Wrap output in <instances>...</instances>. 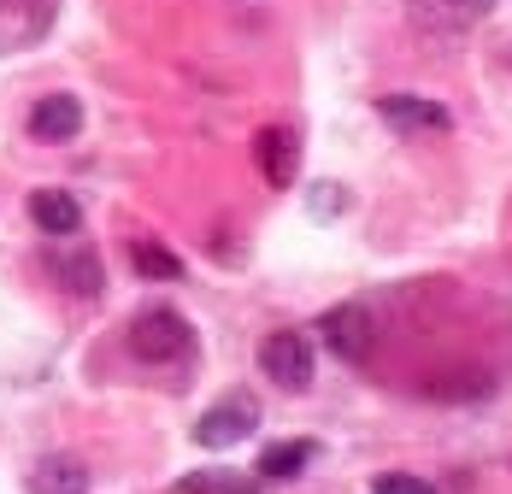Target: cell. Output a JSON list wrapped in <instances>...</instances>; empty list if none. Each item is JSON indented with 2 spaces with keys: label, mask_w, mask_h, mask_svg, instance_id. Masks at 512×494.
Listing matches in <instances>:
<instances>
[{
  "label": "cell",
  "mask_w": 512,
  "mask_h": 494,
  "mask_svg": "<svg viewBox=\"0 0 512 494\" xmlns=\"http://www.w3.org/2000/svg\"><path fill=\"white\" fill-rule=\"evenodd\" d=\"M183 494H259L254 477H236V471H189Z\"/></svg>",
  "instance_id": "5bb4252c"
},
{
  "label": "cell",
  "mask_w": 512,
  "mask_h": 494,
  "mask_svg": "<svg viewBox=\"0 0 512 494\" xmlns=\"http://www.w3.org/2000/svg\"><path fill=\"white\" fill-rule=\"evenodd\" d=\"M259 371L271 389L283 395H307L312 377H318V353H312V336L307 330H271L259 342Z\"/></svg>",
  "instance_id": "7a4b0ae2"
},
{
  "label": "cell",
  "mask_w": 512,
  "mask_h": 494,
  "mask_svg": "<svg viewBox=\"0 0 512 494\" xmlns=\"http://www.w3.org/2000/svg\"><path fill=\"white\" fill-rule=\"evenodd\" d=\"M254 430H259V400L254 395H224L212 412H201L195 442L201 447H236V442H248Z\"/></svg>",
  "instance_id": "5b68a950"
},
{
  "label": "cell",
  "mask_w": 512,
  "mask_h": 494,
  "mask_svg": "<svg viewBox=\"0 0 512 494\" xmlns=\"http://www.w3.org/2000/svg\"><path fill=\"white\" fill-rule=\"evenodd\" d=\"M24 212H30V224L42 236H77L83 230V200L71 195V189H30Z\"/></svg>",
  "instance_id": "ba28073f"
},
{
  "label": "cell",
  "mask_w": 512,
  "mask_h": 494,
  "mask_svg": "<svg viewBox=\"0 0 512 494\" xmlns=\"http://www.w3.org/2000/svg\"><path fill=\"white\" fill-rule=\"evenodd\" d=\"M59 277H65V289L77 300H95L106 289V271H101V253H95V247L65 253V259H59Z\"/></svg>",
  "instance_id": "7c38bea8"
},
{
  "label": "cell",
  "mask_w": 512,
  "mask_h": 494,
  "mask_svg": "<svg viewBox=\"0 0 512 494\" xmlns=\"http://www.w3.org/2000/svg\"><path fill=\"white\" fill-rule=\"evenodd\" d=\"M254 165H259V177H265L271 189H289L295 171H301V142H295V130L265 124V130L254 136Z\"/></svg>",
  "instance_id": "52a82bcc"
},
{
  "label": "cell",
  "mask_w": 512,
  "mask_h": 494,
  "mask_svg": "<svg viewBox=\"0 0 512 494\" xmlns=\"http://www.w3.org/2000/svg\"><path fill=\"white\" fill-rule=\"evenodd\" d=\"M130 265H136V277H148V283H177V277H183V259L165 242H136L130 247Z\"/></svg>",
  "instance_id": "4fadbf2b"
},
{
  "label": "cell",
  "mask_w": 512,
  "mask_h": 494,
  "mask_svg": "<svg viewBox=\"0 0 512 494\" xmlns=\"http://www.w3.org/2000/svg\"><path fill=\"white\" fill-rule=\"evenodd\" d=\"M30 494H89V465L77 453H42L30 465Z\"/></svg>",
  "instance_id": "30bf717a"
},
{
  "label": "cell",
  "mask_w": 512,
  "mask_h": 494,
  "mask_svg": "<svg viewBox=\"0 0 512 494\" xmlns=\"http://www.w3.org/2000/svg\"><path fill=\"white\" fill-rule=\"evenodd\" d=\"M318 342H330L336 359L359 365V359L371 353V342H377V324H371V312H365L359 300H348V306H330V312L318 318Z\"/></svg>",
  "instance_id": "277c9868"
},
{
  "label": "cell",
  "mask_w": 512,
  "mask_h": 494,
  "mask_svg": "<svg viewBox=\"0 0 512 494\" xmlns=\"http://www.w3.org/2000/svg\"><path fill=\"white\" fill-rule=\"evenodd\" d=\"M377 118L401 136H442L454 130V112L442 100H424V95H383L377 100Z\"/></svg>",
  "instance_id": "8992f818"
},
{
  "label": "cell",
  "mask_w": 512,
  "mask_h": 494,
  "mask_svg": "<svg viewBox=\"0 0 512 494\" xmlns=\"http://www.w3.org/2000/svg\"><path fill=\"white\" fill-rule=\"evenodd\" d=\"M489 12H495V0H407L412 30H424L436 42H454L465 30H477Z\"/></svg>",
  "instance_id": "3957f363"
},
{
  "label": "cell",
  "mask_w": 512,
  "mask_h": 494,
  "mask_svg": "<svg viewBox=\"0 0 512 494\" xmlns=\"http://www.w3.org/2000/svg\"><path fill=\"white\" fill-rule=\"evenodd\" d=\"M124 347H130V359H142V365H171V359H189V353H195V330H189L183 312L148 306V312L130 318Z\"/></svg>",
  "instance_id": "6da1fadb"
},
{
  "label": "cell",
  "mask_w": 512,
  "mask_h": 494,
  "mask_svg": "<svg viewBox=\"0 0 512 494\" xmlns=\"http://www.w3.org/2000/svg\"><path fill=\"white\" fill-rule=\"evenodd\" d=\"M312 459H318V442H312V436H301V442H277V447L259 453L254 483H295Z\"/></svg>",
  "instance_id": "8fae6325"
},
{
  "label": "cell",
  "mask_w": 512,
  "mask_h": 494,
  "mask_svg": "<svg viewBox=\"0 0 512 494\" xmlns=\"http://www.w3.org/2000/svg\"><path fill=\"white\" fill-rule=\"evenodd\" d=\"M342 200H348V189L318 183V189H312V212H318V218H336V212H342Z\"/></svg>",
  "instance_id": "2e32d148"
},
{
  "label": "cell",
  "mask_w": 512,
  "mask_h": 494,
  "mask_svg": "<svg viewBox=\"0 0 512 494\" xmlns=\"http://www.w3.org/2000/svg\"><path fill=\"white\" fill-rule=\"evenodd\" d=\"M83 130V100L77 95H42L30 106V136L36 142H77Z\"/></svg>",
  "instance_id": "9c48e42d"
},
{
  "label": "cell",
  "mask_w": 512,
  "mask_h": 494,
  "mask_svg": "<svg viewBox=\"0 0 512 494\" xmlns=\"http://www.w3.org/2000/svg\"><path fill=\"white\" fill-rule=\"evenodd\" d=\"M371 494H442V489L424 483L418 471H377V477H371Z\"/></svg>",
  "instance_id": "9a60e30c"
}]
</instances>
